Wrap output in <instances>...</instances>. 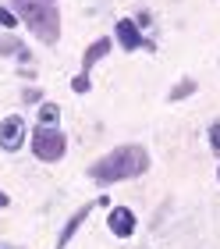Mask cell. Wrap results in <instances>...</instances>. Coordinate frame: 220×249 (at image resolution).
Returning a JSON list of instances; mask_svg holds the SVG:
<instances>
[{
    "instance_id": "cell-16",
    "label": "cell",
    "mask_w": 220,
    "mask_h": 249,
    "mask_svg": "<svg viewBox=\"0 0 220 249\" xmlns=\"http://www.w3.org/2000/svg\"><path fill=\"white\" fill-rule=\"evenodd\" d=\"M50 4H57V0H50Z\"/></svg>"
},
{
    "instance_id": "cell-11",
    "label": "cell",
    "mask_w": 220,
    "mask_h": 249,
    "mask_svg": "<svg viewBox=\"0 0 220 249\" xmlns=\"http://www.w3.org/2000/svg\"><path fill=\"white\" fill-rule=\"evenodd\" d=\"M210 150L220 157V121H213V124H210Z\"/></svg>"
},
{
    "instance_id": "cell-15",
    "label": "cell",
    "mask_w": 220,
    "mask_h": 249,
    "mask_svg": "<svg viewBox=\"0 0 220 249\" xmlns=\"http://www.w3.org/2000/svg\"><path fill=\"white\" fill-rule=\"evenodd\" d=\"M217 182H220V167H217Z\"/></svg>"
},
{
    "instance_id": "cell-12",
    "label": "cell",
    "mask_w": 220,
    "mask_h": 249,
    "mask_svg": "<svg viewBox=\"0 0 220 249\" xmlns=\"http://www.w3.org/2000/svg\"><path fill=\"white\" fill-rule=\"evenodd\" d=\"M0 25H4V29H15V25H18V15H15V11H7V7H0Z\"/></svg>"
},
{
    "instance_id": "cell-9",
    "label": "cell",
    "mask_w": 220,
    "mask_h": 249,
    "mask_svg": "<svg viewBox=\"0 0 220 249\" xmlns=\"http://www.w3.org/2000/svg\"><path fill=\"white\" fill-rule=\"evenodd\" d=\"M195 89H199V86H195V78H181L178 89H170V96H167V100H185V96H192Z\"/></svg>"
},
{
    "instance_id": "cell-7",
    "label": "cell",
    "mask_w": 220,
    "mask_h": 249,
    "mask_svg": "<svg viewBox=\"0 0 220 249\" xmlns=\"http://www.w3.org/2000/svg\"><path fill=\"white\" fill-rule=\"evenodd\" d=\"M100 203H107V199H96V203H82V210H75L71 217H68V224L61 228V239H57V249H64L68 242L75 239V231H78V228H82V224H85V217L92 213V207H100Z\"/></svg>"
},
{
    "instance_id": "cell-6",
    "label": "cell",
    "mask_w": 220,
    "mask_h": 249,
    "mask_svg": "<svg viewBox=\"0 0 220 249\" xmlns=\"http://www.w3.org/2000/svg\"><path fill=\"white\" fill-rule=\"evenodd\" d=\"M107 228L118 235V239H132L135 228H138L135 210H132V207H110V213H107Z\"/></svg>"
},
{
    "instance_id": "cell-2",
    "label": "cell",
    "mask_w": 220,
    "mask_h": 249,
    "mask_svg": "<svg viewBox=\"0 0 220 249\" xmlns=\"http://www.w3.org/2000/svg\"><path fill=\"white\" fill-rule=\"evenodd\" d=\"M15 7H18V18L29 25V32L39 43L53 47L61 39V11H57V4H50V0H15Z\"/></svg>"
},
{
    "instance_id": "cell-10",
    "label": "cell",
    "mask_w": 220,
    "mask_h": 249,
    "mask_svg": "<svg viewBox=\"0 0 220 249\" xmlns=\"http://www.w3.org/2000/svg\"><path fill=\"white\" fill-rule=\"evenodd\" d=\"M57 114H61L57 104H43L39 107V124H57Z\"/></svg>"
},
{
    "instance_id": "cell-13",
    "label": "cell",
    "mask_w": 220,
    "mask_h": 249,
    "mask_svg": "<svg viewBox=\"0 0 220 249\" xmlns=\"http://www.w3.org/2000/svg\"><path fill=\"white\" fill-rule=\"evenodd\" d=\"M7 203H11V199H7V192H4V189H0V210H4V207H7Z\"/></svg>"
},
{
    "instance_id": "cell-14",
    "label": "cell",
    "mask_w": 220,
    "mask_h": 249,
    "mask_svg": "<svg viewBox=\"0 0 220 249\" xmlns=\"http://www.w3.org/2000/svg\"><path fill=\"white\" fill-rule=\"evenodd\" d=\"M0 249H21V246H11V242H7V246H0Z\"/></svg>"
},
{
    "instance_id": "cell-1",
    "label": "cell",
    "mask_w": 220,
    "mask_h": 249,
    "mask_svg": "<svg viewBox=\"0 0 220 249\" xmlns=\"http://www.w3.org/2000/svg\"><path fill=\"white\" fill-rule=\"evenodd\" d=\"M149 150L138 142H121L114 146L110 153H103L100 160L89 164V178L96 185H118V182H132V178H142L149 171Z\"/></svg>"
},
{
    "instance_id": "cell-5",
    "label": "cell",
    "mask_w": 220,
    "mask_h": 249,
    "mask_svg": "<svg viewBox=\"0 0 220 249\" xmlns=\"http://www.w3.org/2000/svg\"><path fill=\"white\" fill-rule=\"evenodd\" d=\"M25 146V118H18V114H7L4 121H0V150H7V153H15Z\"/></svg>"
},
{
    "instance_id": "cell-4",
    "label": "cell",
    "mask_w": 220,
    "mask_h": 249,
    "mask_svg": "<svg viewBox=\"0 0 220 249\" xmlns=\"http://www.w3.org/2000/svg\"><path fill=\"white\" fill-rule=\"evenodd\" d=\"M103 53H110V36H103V39H96V43H89V50L82 53V71L71 78V89H75V93H89V71L96 68V61L103 57Z\"/></svg>"
},
{
    "instance_id": "cell-8",
    "label": "cell",
    "mask_w": 220,
    "mask_h": 249,
    "mask_svg": "<svg viewBox=\"0 0 220 249\" xmlns=\"http://www.w3.org/2000/svg\"><path fill=\"white\" fill-rule=\"evenodd\" d=\"M114 39H118L121 50H138L142 47V32H138V25L132 18H121L118 25H114Z\"/></svg>"
},
{
    "instance_id": "cell-3",
    "label": "cell",
    "mask_w": 220,
    "mask_h": 249,
    "mask_svg": "<svg viewBox=\"0 0 220 249\" xmlns=\"http://www.w3.org/2000/svg\"><path fill=\"white\" fill-rule=\"evenodd\" d=\"M68 153V135L57 128V124H39L36 132H32V157L43 164H57L64 160Z\"/></svg>"
}]
</instances>
